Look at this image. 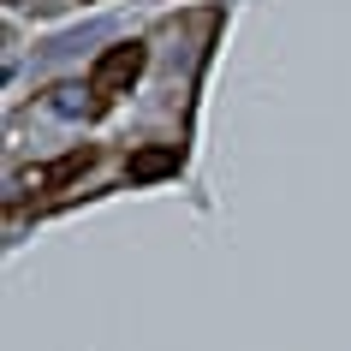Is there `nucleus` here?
<instances>
[{
  "label": "nucleus",
  "mask_w": 351,
  "mask_h": 351,
  "mask_svg": "<svg viewBox=\"0 0 351 351\" xmlns=\"http://www.w3.org/2000/svg\"><path fill=\"white\" fill-rule=\"evenodd\" d=\"M167 173H179V149L173 143H149V149H137V155L125 161L131 185H155V179H167Z\"/></svg>",
  "instance_id": "obj_2"
},
{
  "label": "nucleus",
  "mask_w": 351,
  "mask_h": 351,
  "mask_svg": "<svg viewBox=\"0 0 351 351\" xmlns=\"http://www.w3.org/2000/svg\"><path fill=\"white\" fill-rule=\"evenodd\" d=\"M48 108H54L60 119H84V90H77V84H60V90L48 95Z\"/></svg>",
  "instance_id": "obj_4"
},
{
  "label": "nucleus",
  "mask_w": 351,
  "mask_h": 351,
  "mask_svg": "<svg viewBox=\"0 0 351 351\" xmlns=\"http://www.w3.org/2000/svg\"><path fill=\"white\" fill-rule=\"evenodd\" d=\"M84 167H95V149H72V155H60L54 167H36L24 185H36V191H48V185H66V179H77Z\"/></svg>",
  "instance_id": "obj_3"
},
{
  "label": "nucleus",
  "mask_w": 351,
  "mask_h": 351,
  "mask_svg": "<svg viewBox=\"0 0 351 351\" xmlns=\"http://www.w3.org/2000/svg\"><path fill=\"white\" fill-rule=\"evenodd\" d=\"M143 42H119V48H108V54L90 66V90L95 95H119V90H131L137 84V72H143Z\"/></svg>",
  "instance_id": "obj_1"
},
{
  "label": "nucleus",
  "mask_w": 351,
  "mask_h": 351,
  "mask_svg": "<svg viewBox=\"0 0 351 351\" xmlns=\"http://www.w3.org/2000/svg\"><path fill=\"white\" fill-rule=\"evenodd\" d=\"M6 6H24V0H6Z\"/></svg>",
  "instance_id": "obj_5"
}]
</instances>
